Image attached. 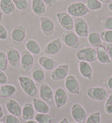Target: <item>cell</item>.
<instances>
[{"instance_id":"1","label":"cell","mask_w":112,"mask_h":123,"mask_svg":"<svg viewBox=\"0 0 112 123\" xmlns=\"http://www.w3.org/2000/svg\"><path fill=\"white\" fill-rule=\"evenodd\" d=\"M18 80L21 88L28 97H34L37 94V86L32 79L27 76L21 75L18 77Z\"/></svg>"},{"instance_id":"2","label":"cell","mask_w":112,"mask_h":123,"mask_svg":"<svg viewBox=\"0 0 112 123\" xmlns=\"http://www.w3.org/2000/svg\"><path fill=\"white\" fill-rule=\"evenodd\" d=\"M67 13H69L72 17L83 18L90 13V10L86 6V4L77 1L68 6L67 8Z\"/></svg>"},{"instance_id":"3","label":"cell","mask_w":112,"mask_h":123,"mask_svg":"<svg viewBox=\"0 0 112 123\" xmlns=\"http://www.w3.org/2000/svg\"><path fill=\"white\" fill-rule=\"evenodd\" d=\"M76 57L79 61L95 62L97 60V52L93 47H84L76 52Z\"/></svg>"},{"instance_id":"4","label":"cell","mask_w":112,"mask_h":123,"mask_svg":"<svg viewBox=\"0 0 112 123\" xmlns=\"http://www.w3.org/2000/svg\"><path fill=\"white\" fill-rule=\"evenodd\" d=\"M87 95L91 99L97 102H105L109 94L106 89L100 86L90 87L87 91Z\"/></svg>"},{"instance_id":"5","label":"cell","mask_w":112,"mask_h":123,"mask_svg":"<svg viewBox=\"0 0 112 123\" xmlns=\"http://www.w3.org/2000/svg\"><path fill=\"white\" fill-rule=\"evenodd\" d=\"M62 40L65 45L71 49H77L80 47L79 36L76 34V33L73 32L72 31H65L62 32Z\"/></svg>"},{"instance_id":"6","label":"cell","mask_w":112,"mask_h":123,"mask_svg":"<svg viewBox=\"0 0 112 123\" xmlns=\"http://www.w3.org/2000/svg\"><path fill=\"white\" fill-rule=\"evenodd\" d=\"M71 114L75 122L79 123H86L87 119V112L85 108L79 103H74L71 108Z\"/></svg>"},{"instance_id":"7","label":"cell","mask_w":112,"mask_h":123,"mask_svg":"<svg viewBox=\"0 0 112 123\" xmlns=\"http://www.w3.org/2000/svg\"><path fill=\"white\" fill-rule=\"evenodd\" d=\"M74 29L76 34L82 38H88L89 35V29L86 19L83 18H76L74 20Z\"/></svg>"},{"instance_id":"8","label":"cell","mask_w":112,"mask_h":123,"mask_svg":"<svg viewBox=\"0 0 112 123\" xmlns=\"http://www.w3.org/2000/svg\"><path fill=\"white\" fill-rule=\"evenodd\" d=\"M56 16L60 26L65 31H72L74 29V21L69 13L66 12H59L57 13Z\"/></svg>"},{"instance_id":"9","label":"cell","mask_w":112,"mask_h":123,"mask_svg":"<svg viewBox=\"0 0 112 123\" xmlns=\"http://www.w3.org/2000/svg\"><path fill=\"white\" fill-rule=\"evenodd\" d=\"M26 29L23 25L15 26L11 31V40L15 45H20L26 37Z\"/></svg>"},{"instance_id":"10","label":"cell","mask_w":112,"mask_h":123,"mask_svg":"<svg viewBox=\"0 0 112 123\" xmlns=\"http://www.w3.org/2000/svg\"><path fill=\"white\" fill-rule=\"evenodd\" d=\"M53 99L57 109H61L65 106L68 102V96L66 91L62 87L56 88L54 92Z\"/></svg>"},{"instance_id":"11","label":"cell","mask_w":112,"mask_h":123,"mask_svg":"<svg viewBox=\"0 0 112 123\" xmlns=\"http://www.w3.org/2000/svg\"><path fill=\"white\" fill-rule=\"evenodd\" d=\"M65 86L66 90L69 93L72 95H79L80 94V85L79 82L76 77L74 75H68L65 78Z\"/></svg>"},{"instance_id":"12","label":"cell","mask_w":112,"mask_h":123,"mask_svg":"<svg viewBox=\"0 0 112 123\" xmlns=\"http://www.w3.org/2000/svg\"><path fill=\"white\" fill-rule=\"evenodd\" d=\"M40 26L43 33L46 36H51L55 31V23L51 18L40 17Z\"/></svg>"},{"instance_id":"13","label":"cell","mask_w":112,"mask_h":123,"mask_svg":"<svg viewBox=\"0 0 112 123\" xmlns=\"http://www.w3.org/2000/svg\"><path fill=\"white\" fill-rule=\"evenodd\" d=\"M69 72V65L68 64L58 65L52 71L51 75V79L55 81L65 79V78L68 76Z\"/></svg>"},{"instance_id":"14","label":"cell","mask_w":112,"mask_h":123,"mask_svg":"<svg viewBox=\"0 0 112 123\" xmlns=\"http://www.w3.org/2000/svg\"><path fill=\"white\" fill-rule=\"evenodd\" d=\"M62 49V41L60 38L54 39L46 44L44 47V52L48 56H54L58 54Z\"/></svg>"},{"instance_id":"15","label":"cell","mask_w":112,"mask_h":123,"mask_svg":"<svg viewBox=\"0 0 112 123\" xmlns=\"http://www.w3.org/2000/svg\"><path fill=\"white\" fill-rule=\"evenodd\" d=\"M34 65V57L32 54L27 49L24 50L21 54L20 67L22 70L25 72L30 71Z\"/></svg>"},{"instance_id":"16","label":"cell","mask_w":112,"mask_h":123,"mask_svg":"<svg viewBox=\"0 0 112 123\" xmlns=\"http://www.w3.org/2000/svg\"><path fill=\"white\" fill-rule=\"evenodd\" d=\"M40 98L47 102L48 104H52L54 101V93L51 86L47 84H42L39 87Z\"/></svg>"},{"instance_id":"17","label":"cell","mask_w":112,"mask_h":123,"mask_svg":"<svg viewBox=\"0 0 112 123\" xmlns=\"http://www.w3.org/2000/svg\"><path fill=\"white\" fill-rule=\"evenodd\" d=\"M8 63L11 67L17 68L20 65L21 55L18 49L15 48H11L7 50V52Z\"/></svg>"},{"instance_id":"18","label":"cell","mask_w":112,"mask_h":123,"mask_svg":"<svg viewBox=\"0 0 112 123\" xmlns=\"http://www.w3.org/2000/svg\"><path fill=\"white\" fill-rule=\"evenodd\" d=\"M5 106L7 111L15 116L19 117L22 116V106L20 104L13 99H7L5 102Z\"/></svg>"},{"instance_id":"19","label":"cell","mask_w":112,"mask_h":123,"mask_svg":"<svg viewBox=\"0 0 112 123\" xmlns=\"http://www.w3.org/2000/svg\"><path fill=\"white\" fill-rule=\"evenodd\" d=\"M39 63L40 66L47 71H53L58 65V63L53 58L48 56H42L39 58Z\"/></svg>"},{"instance_id":"20","label":"cell","mask_w":112,"mask_h":123,"mask_svg":"<svg viewBox=\"0 0 112 123\" xmlns=\"http://www.w3.org/2000/svg\"><path fill=\"white\" fill-rule=\"evenodd\" d=\"M32 11L34 14L39 17H45L46 4L43 0H32Z\"/></svg>"},{"instance_id":"21","label":"cell","mask_w":112,"mask_h":123,"mask_svg":"<svg viewBox=\"0 0 112 123\" xmlns=\"http://www.w3.org/2000/svg\"><path fill=\"white\" fill-rule=\"evenodd\" d=\"M79 70L81 75L86 79H91L93 70L90 63L86 61H80L79 63Z\"/></svg>"},{"instance_id":"22","label":"cell","mask_w":112,"mask_h":123,"mask_svg":"<svg viewBox=\"0 0 112 123\" xmlns=\"http://www.w3.org/2000/svg\"><path fill=\"white\" fill-rule=\"evenodd\" d=\"M35 111L39 113H48L50 112V106L45 101L41 98H34L32 103Z\"/></svg>"},{"instance_id":"23","label":"cell","mask_w":112,"mask_h":123,"mask_svg":"<svg viewBox=\"0 0 112 123\" xmlns=\"http://www.w3.org/2000/svg\"><path fill=\"white\" fill-rule=\"evenodd\" d=\"M22 117L25 121L34 120L35 117V110L33 104L27 102L23 106L22 109Z\"/></svg>"},{"instance_id":"24","label":"cell","mask_w":112,"mask_h":123,"mask_svg":"<svg viewBox=\"0 0 112 123\" xmlns=\"http://www.w3.org/2000/svg\"><path fill=\"white\" fill-rule=\"evenodd\" d=\"M96 52H97V60H98L100 63L109 64L112 62L111 59L109 58V56L108 54V52L106 49V47H105L104 46L102 45L99 47H97Z\"/></svg>"},{"instance_id":"25","label":"cell","mask_w":112,"mask_h":123,"mask_svg":"<svg viewBox=\"0 0 112 123\" xmlns=\"http://www.w3.org/2000/svg\"><path fill=\"white\" fill-rule=\"evenodd\" d=\"M0 9L4 14L11 15L15 13V6L12 0H1Z\"/></svg>"},{"instance_id":"26","label":"cell","mask_w":112,"mask_h":123,"mask_svg":"<svg viewBox=\"0 0 112 123\" xmlns=\"http://www.w3.org/2000/svg\"><path fill=\"white\" fill-rule=\"evenodd\" d=\"M16 87L12 84H4L0 86V97L8 98L12 97L16 92Z\"/></svg>"},{"instance_id":"27","label":"cell","mask_w":112,"mask_h":123,"mask_svg":"<svg viewBox=\"0 0 112 123\" xmlns=\"http://www.w3.org/2000/svg\"><path fill=\"white\" fill-rule=\"evenodd\" d=\"M25 47L28 52L34 55L39 54L41 51L39 43L34 39H29L27 40V42L25 43Z\"/></svg>"},{"instance_id":"28","label":"cell","mask_w":112,"mask_h":123,"mask_svg":"<svg viewBox=\"0 0 112 123\" xmlns=\"http://www.w3.org/2000/svg\"><path fill=\"white\" fill-rule=\"evenodd\" d=\"M32 79L36 83L39 84H44V81L45 80V73L44 69L41 67L36 66L32 72Z\"/></svg>"},{"instance_id":"29","label":"cell","mask_w":112,"mask_h":123,"mask_svg":"<svg viewBox=\"0 0 112 123\" xmlns=\"http://www.w3.org/2000/svg\"><path fill=\"white\" fill-rule=\"evenodd\" d=\"M88 43L90 45H92L93 47H99L100 46H102V39L100 38L99 33L91 32L89 33L88 36Z\"/></svg>"},{"instance_id":"30","label":"cell","mask_w":112,"mask_h":123,"mask_svg":"<svg viewBox=\"0 0 112 123\" xmlns=\"http://www.w3.org/2000/svg\"><path fill=\"white\" fill-rule=\"evenodd\" d=\"M34 120L39 123H52L53 121V117L50 116L48 113H37L35 115Z\"/></svg>"},{"instance_id":"31","label":"cell","mask_w":112,"mask_h":123,"mask_svg":"<svg viewBox=\"0 0 112 123\" xmlns=\"http://www.w3.org/2000/svg\"><path fill=\"white\" fill-rule=\"evenodd\" d=\"M86 5L90 11H98L102 8V3L98 0H86Z\"/></svg>"},{"instance_id":"32","label":"cell","mask_w":112,"mask_h":123,"mask_svg":"<svg viewBox=\"0 0 112 123\" xmlns=\"http://www.w3.org/2000/svg\"><path fill=\"white\" fill-rule=\"evenodd\" d=\"M102 114L100 111H95L91 113L86 119V123H101Z\"/></svg>"},{"instance_id":"33","label":"cell","mask_w":112,"mask_h":123,"mask_svg":"<svg viewBox=\"0 0 112 123\" xmlns=\"http://www.w3.org/2000/svg\"><path fill=\"white\" fill-rule=\"evenodd\" d=\"M99 36L102 41L109 43H112V30H104L99 32Z\"/></svg>"},{"instance_id":"34","label":"cell","mask_w":112,"mask_h":123,"mask_svg":"<svg viewBox=\"0 0 112 123\" xmlns=\"http://www.w3.org/2000/svg\"><path fill=\"white\" fill-rule=\"evenodd\" d=\"M1 122L3 123H20V120L18 117L11 114H7L1 119Z\"/></svg>"},{"instance_id":"35","label":"cell","mask_w":112,"mask_h":123,"mask_svg":"<svg viewBox=\"0 0 112 123\" xmlns=\"http://www.w3.org/2000/svg\"><path fill=\"white\" fill-rule=\"evenodd\" d=\"M8 59L7 54L5 52L0 51V70L5 71L8 65Z\"/></svg>"},{"instance_id":"36","label":"cell","mask_w":112,"mask_h":123,"mask_svg":"<svg viewBox=\"0 0 112 123\" xmlns=\"http://www.w3.org/2000/svg\"><path fill=\"white\" fill-rule=\"evenodd\" d=\"M15 8L20 11H25L27 6V0H12Z\"/></svg>"},{"instance_id":"37","label":"cell","mask_w":112,"mask_h":123,"mask_svg":"<svg viewBox=\"0 0 112 123\" xmlns=\"http://www.w3.org/2000/svg\"><path fill=\"white\" fill-rule=\"evenodd\" d=\"M102 27L105 30H112V17H106L100 21Z\"/></svg>"},{"instance_id":"38","label":"cell","mask_w":112,"mask_h":123,"mask_svg":"<svg viewBox=\"0 0 112 123\" xmlns=\"http://www.w3.org/2000/svg\"><path fill=\"white\" fill-rule=\"evenodd\" d=\"M105 111L106 113L109 115H112V92L110 95H109V96L106 100Z\"/></svg>"},{"instance_id":"39","label":"cell","mask_w":112,"mask_h":123,"mask_svg":"<svg viewBox=\"0 0 112 123\" xmlns=\"http://www.w3.org/2000/svg\"><path fill=\"white\" fill-rule=\"evenodd\" d=\"M8 38V31L5 26L0 25V40H6Z\"/></svg>"},{"instance_id":"40","label":"cell","mask_w":112,"mask_h":123,"mask_svg":"<svg viewBox=\"0 0 112 123\" xmlns=\"http://www.w3.org/2000/svg\"><path fill=\"white\" fill-rule=\"evenodd\" d=\"M8 81V77L4 71L0 70V85L6 84Z\"/></svg>"},{"instance_id":"41","label":"cell","mask_w":112,"mask_h":123,"mask_svg":"<svg viewBox=\"0 0 112 123\" xmlns=\"http://www.w3.org/2000/svg\"><path fill=\"white\" fill-rule=\"evenodd\" d=\"M45 4L50 8L55 7L56 6V0H43Z\"/></svg>"},{"instance_id":"42","label":"cell","mask_w":112,"mask_h":123,"mask_svg":"<svg viewBox=\"0 0 112 123\" xmlns=\"http://www.w3.org/2000/svg\"><path fill=\"white\" fill-rule=\"evenodd\" d=\"M106 51L108 52L109 58H110L112 62V43H109L106 45Z\"/></svg>"},{"instance_id":"43","label":"cell","mask_w":112,"mask_h":123,"mask_svg":"<svg viewBox=\"0 0 112 123\" xmlns=\"http://www.w3.org/2000/svg\"><path fill=\"white\" fill-rule=\"evenodd\" d=\"M105 84V86L108 88L112 90V77H108L106 79Z\"/></svg>"},{"instance_id":"44","label":"cell","mask_w":112,"mask_h":123,"mask_svg":"<svg viewBox=\"0 0 112 123\" xmlns=\"http://www.w3.org/2000/svg\"><path fill=\"white\" fill-rule=\"evenodd\" d=\"M3 116H4V111H3L1 105L0 104V120L3 117Z\"/></svg>"},{"instance_id":"45","label":"cell","mask_w":112,"mask_h":123,"mask_svg":"<svg viewBox=\"0 0 112 123\" xmlns=\"http://www.w3.org/2000/svg\"><path fill=\"white\" fill-rule=\"evenodd\" d=\"M58 123H69V120H68V119L67 117H64Z\"/></svg>"},{"instance_id":"46","label":"cell","mask_w":112,"mask_h":123,"mask_svg":"<svg viewBox=\"0 0 112 123\" xmlns=\"http://www.w3.org/2000/svg\"><path fill=\"white\" fill-rule=\"evenodd\" d=\"M101 3H110L112 0H98Z\"/></svg>"},{"instance_id":"47","label":"cell","mask_w":112,"mask_h":123,"mask_svg":"<svg viewBox=\"0 0 112 123\" xmlns=\"http://www.w3.org/2000/svg\"><path fill=\"white\" fill-rule=\"evenodd\" d=\"M24 123H37L35 120H27V121H25Z\"/></svg>"},{"instance_id":"48","label":"cell","mask_w":112,"mask_h":123,"mask_svg":"<svg viewBox=\"0 0 112 123\" xmlns=\"http://www.w3.org/2000/svg\"><path fill=\"white\" fill-rule=\"evenodd\" d=\"M108 9L112 12V1H111L110 3H109V5H108Z\"/></svg>"},{"instance_id":"49","label":"cell","mask_w":112,"mask_h":123,"mask_svg":"<svg viewBox=\"0 0 112 123\" xmlns=\"http://www.w3.org/2000/svg\"><path fill=\"white\" fill-rule=\"evenodd\" d=\"M2 19H3V13L2 12H0V23L1 22Z\"/></svg>"},{"instance_id":"50","label":"cell","mask_w":112,"mask_h":123,"mask_svg":"<svg viewBox=\"0 0 112 123\" xmlns=\"http://www.w3.org/2000/svg\"><path fill=\"white\" fill-rule=\"evenodd\" d=\"M58 1H65V0H58Z\"/></svg>"},{"instance_id":"51","label":"cell","mask_w":112,"mask_h":123,"mask_svg":"<svg viewBox=\"0 0 112 123\" xmlns=\"http://www.w3.org/2000/svg\"><path fill=\"white\" fill-rule=\"evenodd\" d=\"M76 123V122H75V121H74V122H72V123Z\"/></svg>"},{"instance_id":"52","label":"cell","mask_w":112,"mask_h":123,"mask_svg":"<svg viewBox=\"0 0 112 123\" xmlns=\"http://www.w3.org/2000/svg\"><path fill=\"white\" fill-rule=\"evenodd\" d=\"M27 1H32V0H27Z\"/></svg>"},{"instance_id":"53","label":"cell","mask_w":112,"mask_h":123,"mask_svg":"<svg viewBox=\"0 0 112 123\" xmlns=\"http://www.w3.org/2000/svg\"><path fill=\"white\" fill-rule=\"evenodd\" d=\"M0 123H1V121H0Z\"/></svg>"},{"instance_id":"54","label":"cell","mask_w":112,"mask_h":123,"mask_svg":"<svg viewBox=\"0 0 112 123\" xmlns=\"http://www.w3.org/2000/svg\"><path fill=\"white\" fill-rule=\"evenodd\" d=\"M0 1H1V0H0Z\"/></svg>"}]
</instances>
